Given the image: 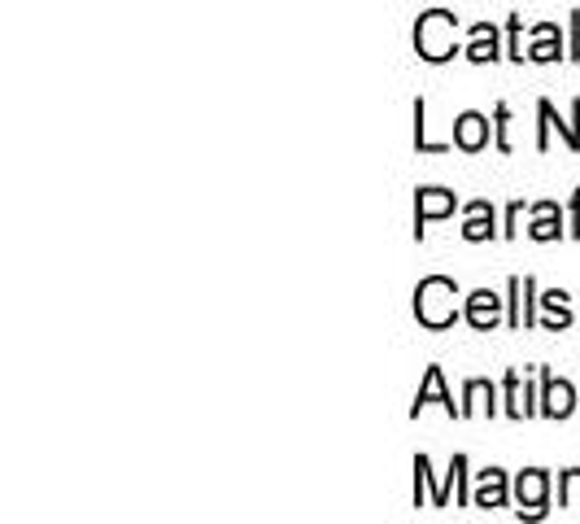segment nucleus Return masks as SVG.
<instances>
[{
  "instance_id": "1",
  "label": "nucleus",
  "mask_w": 580,
  "mask_h": 524,
  "mask_svg": "<svg viewBox=\"0 0 580 524\" xmlns=\"http://www.w3.org/2000/svg\"><path fill=\"white\" fill-rule=\"evenodd\" d=\"M458 284L450 276H428V280H419V289H415V319L424 328L432 332H441V328H450L458 315Z\"/></svg>"
},
{
  "instance_id": "2",
  "label": "nucleus",
  "mask_w": 580,
  "mask_h": 524,
  "mask_svg": "<svg viewBox=\"0 0 580 524\" xmlns=\"http://www.w3.org/2000/svg\"><path fill=\"white\" fill-rule=\"evenodd\" d=\"M415 53L424 57V62H432V66H441V62H450L454 53H463V49H458V18L450 14V9H428V14L419 18Z\"/></svg>"
},
{
  "instance_id": "3",
  "label": "nucleus",
  "mask_w": 580,
  "mask_h": 524,
  "mask_svg": "<svg viewBox=\"0 0 580 524\" xmlns=\"http://www.w3.org/2000/svg\"><path fill=\"white\" fill-rule=\"evenodd\" d=\"M537 118H541V127H537V149L546 153L550 149V131L559 127V136H563V145L572 149V153H580V101H572V118H559V110H554L550 101H537Z\"/></svg>"
},
{
  "instance_id": "4",
  "label": "nucleus",
  "mask_w": 580,
  "mask_h": 524,
  "mask_svg": "<svg viewBox=\"0 0 580 524\" xmlns=\"http://www.w3.org/2000/svg\"><path fill=\"white\" fill-rule=\"evenodd\" d=\"M576 407H580V393L567 385L563 376L541 372V407H537V415H546V420H567Z\"/></svg>"
},
{
  "instance_id": "5",
  "label": "nucleus",
  "mask_w": 580,
  "mask_h": 524,
  "mask_svg": "<svg viewBox=\"0 0 580 524\" xmlns=\"http://www.w3.org/2000/svg\"><path fill=\"white\" fill-rule=\"evenodd\" d=\"M537 280L533 276H511V284H506V302H511V311H506V324H511L515 332H524V328H533L537 324V311H533V302H537Z\"/></svg>"
},
{
  "instance_id": "6",
  "label": "nucleus",
  "mask_w": 580,
  "mask_h": 524,
  "mask_svg": "<svg viewBox=\"0 0 580 524\" xmlns=\"http://www.w3.org/2000/svg\"><path fill=\"white\" fill-rule=\"evenodd\" d=\"M454 210H458L454 193H445V188H419V197H415V241H424L432 219H450Z\"/></svg>"
},
{
  "instance_id": "7",
  "label": "nucleus",
  "mask_w": 580,
  "mask_h": 524,
  "mask_svg": "<svg viewBox=\"0 0 580 524\" xmlns=\"http://www.w3.org/2000/svg\"><path fill=\"white\" fill-rule=\"evenodd\" d=\"M515 498H519V516H546V498H550V476L541 468L519 472L515 481Z\"/></svg>"
},
{
  "instance_id": "8",
  "label": "nucleus",
  "mask_w": 580,
  "mask_h": 524,
  "mask_svg": "<svg viewBox=\"0 0 580 524\" xmlns=\"http://www.w3.org/2000/svg\"><path fill=\"white\" fill-rule=\"evenodd\" d=\"M502 302L506 297L498 293H489V289H476V293H467V306H463V319L476 332H493L502 324Z\"/></svg>"
},
{
  "instance_id": "9",
  "label": "nucleus",
  "mask_w": 580,
  "mask_h": 524,
  "mask_svg": "<svg viewBox=\"0 0 580 524\" xmlns=\"http://www.w3.org/2000/svg\"><path fill=\"white\" fill-rule=\"evenodd\" d=\"M445 407V415H454V420H463V407H454V398L445 393V372L441 367H428V376H424V385H419V393H415V407H410V415L419 420V411L424 407Z\"/></svg>"
},
{
  "instance_id": "10",
  "label": "nucleus",
  "mask_w": 580,
  "mask_h": 524,
  "mask_svg": "<svg viewBox=\"0 0 580 524\" xmlns=\"http://www.w3.org/2000/svg\"><path fill=\"white\" fill-rule=\"evenodd\" d=\"M463 214H467V223H463V241L480 245V241H493V236H502L498 214H493L489 201H467Z\"/></svg>"
},
{
  "instance_id": "11",
  "label": "nucleus",
  "mask_w": 580,
  "mask_h": 524,
  "mask_svg": "<svg viewBox=\"0 0 580 524\" xmlns=\"http://www.w3.org/2000/svg\"><path fill=\"white\" fill-rule=\"evenodd\" d=\"M454 145L463 153H480L489 145V118L476 114V110H463L454 118Z\"/></svg>"
},
{
  "instance_id": "12",
  "label": "nucleus",
  "mask_w": 580,
  "mask_h": 524,
  "mask_svg": "<svg viewBox=\"0 0 580 524\" xmlns=\"http://www.w3.org/2000/svg\"><path fill=\"white\" fill-rule=\"evenodd\" d=\"M502 393H506V415H511V420H528V415H537V407H541L533 385H519V372L502 376Z\"/></svg>"
},
{
  "instance_id": "13",
  "label": "nucleus",
  "mask_w": 580,
  "mask_h": 524,
  "mask_svg": "<svg viewBox=\"0 0 580 524\" xmlns=\"http://www.w3.org/2000/svg\"><path fill=\"white\" fill-rule=\"evenodd\" d=\"M463 57H467V62H476V66H485V62H498V57H502L498 27H493V22H476V27H471V40H467Z\"/></svg>"
},
{
  "instance_id": "14",
  "label": "nucleus",
  "mask_w": 580,
  "mask_h": 524,
  "mask_svg": "<svg viewBox=\"0 0 580 524\" xmlns=\"http://www.w3.org/2000/svg\"><path fill=\"white\" fill-rule=\"evenodd\" d=\"M471 507H485V511L506 507V472L502 468H485V472H480L476 494H471Z\"/></svg>"
},
{
  "instance_id": "15",
  "label": "nucleus",
  "mask_w": 580,
  "mask_h": 524,
  "mask_svg": "<svg viewBox=\"0 0 580 524\" xmlns=\"http://www.w3.org/2000/svg\"><path fill=\"white\" fill-rule=\"evenodd\" d=\"M467 415H498V389L489 380H467L463 389V420Z\"/></svg>"
},
{
  "instance_id": "16",
  "label": "nucleus",
  "mask_w": 580,
  "mask_h": 524,
  "mask_svg": "<svg viewBox=\"0 0 580 524\" xmlns=\"http://www.w3.org/2000/svg\"><path fill=\"white\" fill-rule=\"evenodd\" d=\"M528 236L533 241H559L563 236V214L554 201H537L533 206V228H528Z\"/></svg>"
},
{
  "instance_id": "17",
  "label": "nucleus",
  "mask_w": 580,
  "mask_h": 524,
  "mask_svg": "<svg viewBox=\"0 0 580 524\" xmlns=\"http://www.w3.org/2000/svg\"><path fill=\"white\" fill-rule=\"evenodd\" d=\"M533 35H537V40H533V49H528V62H559V57H567L563 53V35H559L554 22H541Z\"/></svg>"
},
{
  "instance_id": "18",
  "label": "nucleus",
  "mask_w": 580,
  "mask_h": 524,
  "mask_svg": "<svg viewBox=\"0 0 580 524\" xmlns=\"http://www.w3.org/2000/svg\"><path fill=\"white\" fill-rule=\"evenodd\" d=\"M537 302L550 311V319H546V332L572 328V306H567V293H563V289H550L546 297H537Z\"/></svg>"
},
{
  "instance_id": "19",
  "label": "nucleus",
  "mask_w": 580,
  "mask_h": 524,
  "mask_svg": "<svg viewBox=\"0 0 580 524\" xmlns=\"http://www.w3.org/2000/svg\"><path fill=\"white\" fill-rule=\"evenodd\" d=\"M424 114H428V105H424V97H419V101H415V149H419V153H450L454 140H450V145H445V140H432Z\"/></svg>"
},
{
  "instance_id": "20",
  "label": "nucleus",
  "mask_w": 580,
  "mask_h": 524,
  "mask_svg": "<svg viewBox=\"0 0 580 524\" xmlns=\"http://www.w3.org/2000/svg\"><path fill=\"white\" fill-rule=\"evenodd\" d=\"M559 507H580V468H567L559 476Z\"/></svg>"
},
{
  "instance_id": "21",
  "label": "nucleus",
  "mask_w": 580,
  "mask_h": 524,
  "mask_svg": "<svg viewBox=\"0 0 580 524\" xmlns=\"http://www.w3.org/2000/svg\"><path fill=\"white\" fill-rule=\"evenodd\" d=\"M506 127H511V105H498V110H493V136H498V153H511Z\"/></svg>"
},
{
  "instance_id": "22",
  "label": "nucleus",
  "mask_w": 580,
  "mask_h": 524,
  "mask_svg": "<svg viewBox=\"0 0 580 524\" xmlns=\"http://www.w3.org/2000/svg\"><path fill=\"white\" fill-rule=\"evenodd\" d=\"M506 57L511 62H524V44H519V14H511V22H506Z\"/></svg>"
},
{
  "instance_id": "23",
  "label": "nucleus",
  "mask_w": 580,
  "mask_h": 524,
  "mask_svg": "<svg viewBox=\"0 0 580 524\" xmlns=\"http://www.w3.org/2000/svg\"><path fill=\"white\" fill-rule=\"evenodd\" d=\"M519 219H524V201H511V206H506V228H502V236H515L519 232Z\"/></svg>"
},
{
  "instance_id": "24",
  "label": "nucleus",
  "mask_w": 580,
  "mask_h": 524,
  "mask_svg": "<svg viewBox=\"0 0 580 524\" xmlns=\"http://www.w3.org/2000/svg\"><path fill=\"white\" fill-rule=\"evenodd\" d=\"M567 236H580V188H576V197H572V228H567Z\"/></svg>"
}]
</instances>
